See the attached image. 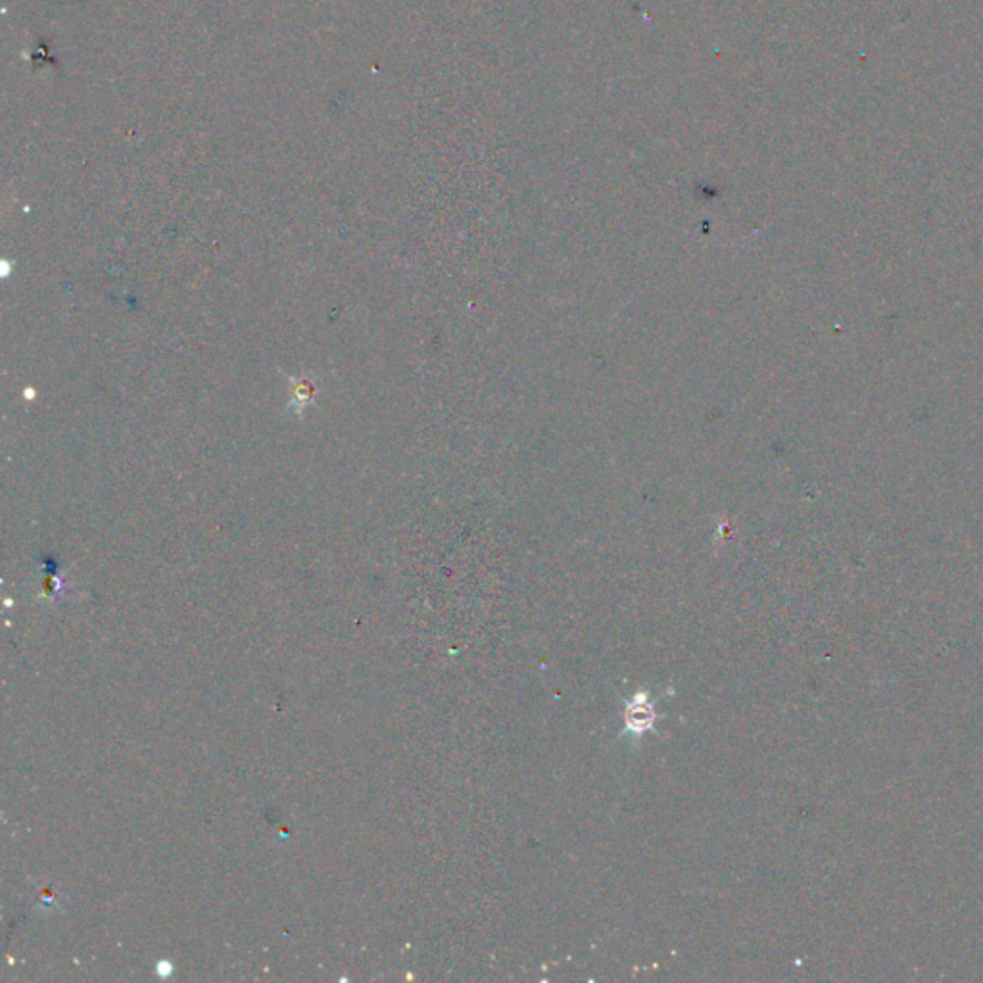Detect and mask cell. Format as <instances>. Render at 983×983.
<instances>
[{"instance_id": "cell-1", "label": "cell", "mask_w": 983, "mask_h": 983, "mask_svg": "<svg viewBox=\"0 0 983 983\" xmlns=\"http://www.w3.org/2000/svg\"><path fill=\"white\" fill-rule=\"evenodd\" d=\"M655 707L650 702V695L639 692L636 693L625 709V730L632 734H641L653 728L655 723Z\"/></svg>"}]
</instances>
